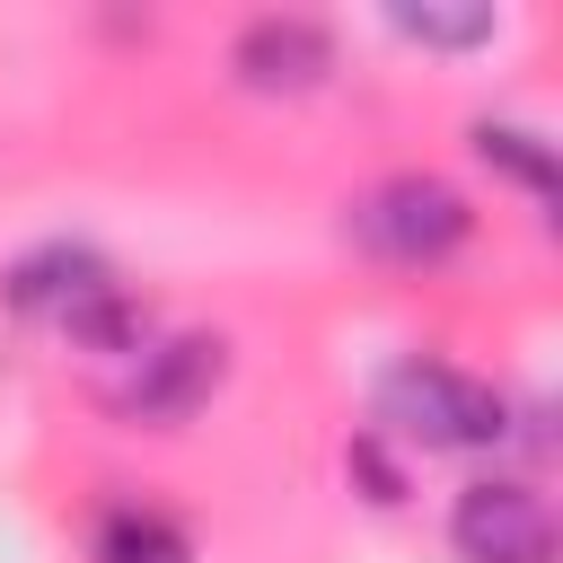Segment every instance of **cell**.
I'll use <instances>...</instances> for the list:
<instances>
[{
    "mask_svg": "<svg viewBox=\"0 0 563 563\" xmlns=\"http://www.w3.org/2000/svg\"><path fill=\"white\" fill-rule=\"evenodd\" d=\"M369 405H378V422H369L378 440H413V449H431V457H484V449H510V440H519L510 396H501L493 378L440 361V352L387 361L378 387H369Z\"/></svg>",
    "mask_w": 563,
    "mask_h": 563,
    "instance_id": "1",
    "label": "cell"
},
{
    "mask_svg": "<svg viewBox=\"0 0 563 563\" xmlns=\"http://www.w3.org/2000/svg\"><path fill=\"white\" fill-rule=\"evenodd\" d=\"M343 229H352L361 255H378L396 273H440V264H457L475 246V202L449 176H431V167H396V176H378L352 202Z\"/></svg>",
    "mask_w": 563,
    "mask_h": 563,
    "instance_id": "2",
    "label": "cell"
},
{
    "mask_svg": "<svg viewBox=\"0 0 563 563\" xmlns=\"http://www.w3.org/2000/svg\"><path fill=\"white\" fill-rule=\"evenodd\" d=\"M220 387H229V334L220 325H185V334H158L132 361V378L114 387V413L132 431H185Z\"/></svg>",
    "mask_w": 563,
    "mask_h": 563,
    "instance_id": "3",
    "label": "cell"
},
{
    "mask_svg": "<svg viewBox=\"0 0 563 563\" xmlns=\"http://www.w3.org/2000/svg\"><path fill=\"white\" fill-rule=\"evenodd\" d=\"M449 554L457 563H554L563 519L528 475H475L449 501Z\"/></svg>",
    "mask_w": 563,
    "mask_h": 563,
    "instance_id": "4",
    "label": "cell"
},
{
    "mask_svg": "<svg viewBox=\"0 0 563 563\" xmlns=\"http://www.w3.org/2000/svg\"><path fill=\"white\" fill-rule=\"evenodd\" d=\"M229 70H238V88H255V97H308V88L334 79V26L308 18V9H264V18L238 26Z\"/></svg>",
    "mask_w": 563,
    "mask_h": 563,
    "instance_id": "5",
    "label": "cell"
},
{
    "mask_svg": "<svg viewBox=\"0 0 563 563\" xmlns=\"http://www.w3.org/2000/svg\"><path fill=\"white\" fill-rule=\"evenodd\" d=\"M106 282H123L114 264H106V246H88V238H44V246H26L9 273H0V299L18 308V317H44V325H62L88 290H106Z\"/></svg>",
    "mask_w": 563,
    "mask_h": 563,
    "instance_id": "6",
    "label": "cell"
},
{
    "mask_svg": "<svg viewBox=\"0 0 563 563\" xmlns=\"http://www.w3.org/2000/svg\"><path fill=\"white\" fill-rule=\"evenodd\" d=\"M62 334H70V352H97V361H141V352L158 343V308H150V290L106 282V290H88V299L62 317Z\"/></svg>",
    "mask_w": 563,
    "mask_h": 563,
    "instance_id": "7",
    "label": "cell"
},
{
    "mask_svg": "<svg viewBox=\"0 0 563 563\" xmlns=\"http://www.w3.org/2000/svg\"><path fill=\"white\" fill-rule=\"evenodd\" d=\"M88 563H202L185 519H167L158 501H106L97 510V537H88Z\"/></svg>",
    "mask_w": 563,
    "mask_h": 563,
    "instance_id": "8",
    "label": "cell"
},
{
    "mask_svg": "<svg viewBox=\"0 0 563 563\" xmlns=\"http://www.w3.org/2000/svg\"><path fill=\"white\" fill-rule=\"evenodd\" d=\"M466 150H475L493 176H510L528 202H554V194H563V158H554V141H545V132H528V123L475 114V123H466Z\"/></svg>",
    "mask_w": 563,
    "mask_h": 563,
    "instance_id": "9",
    "label": "cell"
},
{
    "mask_svg": "<svg viewBox=\"0 0 563 563\" xmlns=\"http://www.w3.org/2000/svg\"><path fill=\"white\" fill-rule=\"evenodd\" d=\"M387 35H405L422 53H475V44L501 35V9L493 0H457V9H440V0H387Z\"/></svg>",
    "mask_w": 563,
    "mask_h": 563,
    "instance_id": "10",
    "label": "cell"
},
{
    "mask_svg": "<svg viewBox=\"0 0 563 563\" xmlns=\"http://www.w3.org/2000/svg\"><path fill=\"white\" fill-rule=\"evenodd\" d=\"M343 475L361 484L369 510H405V493H413V484H405V457H396L378 431H352V440H343Z\"/></svg>",
    "mask_w": 563,
    "mask_h": 563,
    "instance_id": "11",
    "label": "cell"
}]
</instances>
